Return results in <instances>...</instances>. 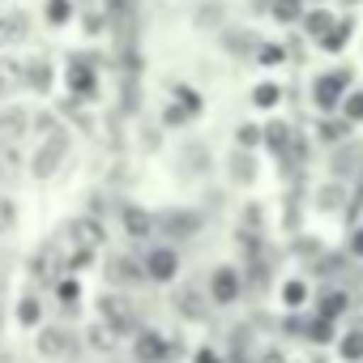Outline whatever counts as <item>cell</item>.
Instances as JSON below:
<instances>
[{
  "instance_id": "1",
  "label": "cell",
  "mask_w": 363,
  "mask_h": 363,
  "mask_svg": "<svg viewBox=\"0 0 363 363\" xmlns=\"http://www.w3.org/2000/svg\"><path fill=\"white\" fill-rule=\"evenodd\" d=\"M69 150H73V137H69L65 128L43 133V137H39V150L30 154V175H35V179H56L60 167H65V158H69Z\"/></svg>"
},
{
  "instance_id": "2",
  "label": "cell",
  "mask_w": 363,
  "mask_h": 363,
  "mask_svg": "<svg viewBox=\"0 0 363 363\" xmlns=\"http://www.w3.org/2000/svg\"><path fill=\"white\" fill-rule=\"evenodd\" d=\"M69 244H73L69 265H86V261H94V257L103 252V244H107V227H103L99 218L82 214V218L69 223ZM69 265H65V269H69Z\"/></svg>"
},
{
  "instance_id": "3",
  "label": "cell",
  "mask_w": 363,
  "mask_h": 363,
  "mask_svg": "<svg viewBox=\"0 0 363 363\" xmlns=\"http://www.w3.org/2000/svg\"><path fill=\"white\" fill-rule=\"evenodd\" d=\"M350 82H354V73H350V69H329V73L312 77V103H316V111L333 116V111H337V103L346 99Z\"/></svg>"
},
{
  "instance_id": "4",
  "label": "cell",
  "mask_w": 363,
  "mask_h": 363,
  "mask_svg": "<svg viewBox=\"0 0 363 363\" xmlns=\"http://www.w3.org/2000/svg\"><path fill=\"white\" fill-rule=\"evenodd\" d=\"M141 274H145V282H158V286L175 282V278H179V252H175L171 244L150 248V252H145V261H141Z\"/></svg>"
},
{
  "instance_id": "5",
  "label": "cell",
  "mask_w": 363,
  "mask_h": 363,
  "mask_svg": "<svg viewBox=\"0 0 363 363\" xmlns=\"http://www.w3.org/2000/svg\"><path fill=\"white\" fill-rule=\"evenodd\" d=\"M206 295H210V303H218V308L235 303V299L244 295V274H240L235 265H218V269H210Z\"/></svg>"
},
{
  "instance_id": "6",
  "label": "cell",
  "mask_w": 363,
  "mask_h": 363,
  "mask_svg": "<svg viewBox=\"0 0 363 363\" xmlns=\"http://www.w3.org/2000/svg\"><path fill=\"white\" fill-rule=\"evenodd\" d=\"M99 320L111 325L116 333H133V329H137V308H133L124 295L103 291V299H99Z\"/></svg>"
},
{
  "instance_id": "7",
  "label": "cell",
  "mask_w": 363,
  "mask_h": 363,
  "mask_svg": "<svg viewBox=\"0 0 363 363\" xmlns=\"http://www.w3.org/2000/svg\"><path fill=\"white\" fill-rule=\"evenodd\" d=\"M35 350H39V359H65L73 350V333L65 325H39L35 329Z\"/></svg>"
},
{
  "instance_id": "8",
  "label": "cell",
  "mask_w": 363,
  "mask_h": 363,
  "mask_svg": "<svg viewBox=\"0 0 363 363\" xmlns=\"http://www.w3.org/2000/svg\"><path fill=\"white\" fill-rule=\"evenodd\" d=\"M154 227L162 235H171V240H193L201 231V214H193V210H167V214L154 218Z\"/></svg>"
},
{
  "instance_id": "9",
  "label": "cell",
  "mask_w": 363,
  "mask_h": 363,
  "mask_svg": "<svg viewBox=\"0 0 363 363\" xmlns=\"http://www.w3.org/2000/svg\"><path fill=\"white\" fill-rule=\"evenodd\" d=\"M65 82H69V90H73L77 99H90V94H94V86H99V73H94V65H90L86 56H77V60H69Z\"/></svg>"
},
{
  "instance_id": "10",
  "label": "cell",
  "mask_w": 363,
  "mask_h": 363,
  "mask_svg": "<svg viewBox=\"0 0 363 363\" xmlns=\"http://www.w3.org/2000/svg\"><path fill=\"white\" fill-rule=\"evenodd\" d=\"M133 354H137L141 363H167V359H171V342H167L162 333H154V329H141L137 342H133Z\"/></svg>"
},
{
  "instance_id": "11",
  "label": "cell",
  "mask_w": 363,
  "mask_h": 363,
  "mask_svg": "<svg viewBox=\"0 0 363 363\" xmlns=\"http://www.w3.org/2000/svg\"><path fill=\"white\" fill-rule=\"evenodd\" d=\"M26 35H30V18L22 9H0V48L22 43Z\"/></svg>"
},
{
  "instance_id": "12",
  "label": "cell",
  "mask_w": 363,
  "mask_h": 363,
  "mask_svg": "<svg viewBox=\"0 0 363 363\" xmlns=\"http://www.w3.org/2000/svg\"><path fill=\"white\" fill-rule=\"evenodd\" d=\"M22 175V150L13 141H0V193H9Z\"/></svg>"
},
{
  "instance_id": "13",
  "label": "cell",
  "mask_w": 363,
  "mask_h": 363,
  "mask_svg": "<svg viewBox=\"0 0 363 363\" xmlns=\"http://www.w3.org/2000/svg\"><path fill=\"white\" fill-rule=\"evenodd\" d=\"M350 35H354V18H337L316 43H320V52H329V56H337V52H346V43H350Z\"/></svg>"
},
{
  "instance_id": "14",
  "label": "cell",
  "mask_w": 363,
  "mask_h": 363,
  "mask_svg": "<svg viewBox=\"0 0 363 363\" xmlns=\"http://www.w3.org/2000/svg\"><path fill=\"white\" fill-rule=\"evenodd\" d=\"M333 22H337V13H333V9H325V5L303 9V18H299V26H303V35H308V39H320Z\"/></svg>"
},
{
  "instance_id": "15",
  "label": "cell",
  "mask_w": 363,
  "mask_h": 363,
  "mask_svg": "<svg viewBox=\"0 0 363 363\" xmlns=\"http://www.w3.org/2000/svg\"><path fill=\"white\" fill-rule=\"evenodd\" d=\"M52 82H56V73H52V65H48V60H30V65H22V86H30V90H39V94H48V90H52Z\"/></svg>"
},
{
  "instance_id": "16",
  "label": "cell",
  "mask_w": 363,
  "mask_h": 363,
  "mask_svg": "<svg viewBox=\"0 0 363 363\" xmlns=\"http://www.w3.org/2000/svg\"><path fill=\"white\" fill-rule=\"evenodd\" d=\"M124 231H128V240H150L158 227H154V214H145L137 206H124Z\"/></svg>"
},
{
  "instance_id": "17",
  "label": "cell",
  "mask_w": 363,
  "mask_h": 363,
  "mask_svg": "<svg viewBox=\"0 0 363 363\" xmlns=\"http://www.w3.org/2000/svg\"><path fill=\"white\" fill-rule=\"evenodd\" d=\"M26 128H30V116L22 107H5V111H0V141H18Z\"/></svg>"
},
{
  "instance_id": "18",
  "label": "cell",
  "mask_w": 363,
  "mask_h": 363,
  "mask_svg": "<svg viewBox=\"0 0 363 363\" xmlns=\"http://www.w3.org/2000/svg\"><path fill=\"white\" fill-rule=\"evenodd\" d=\"M303 0H269V18L278 22V26H295L299 18H303Z\"/></svg>"
},
{
  "instance_id": "19",
  "label": "cell",
  "mask_w": 363,
  "mask_h": 363,
  "mask_svg": "<svg viewBox=\"0 0 363 363\" xmlns=\"http://www.w3.org/2000/svg\"><path fill=\"white\" fill-rule=\"evenodd\" d=\"M107 278H111V282H120V286H133V282H145V274H141V265H137V261H128V257H116V261H111V269H107Z\"/></svg>"
},
{
  "instance_id": "20",
  "label": "cell",
  "mask_w": 363,
  "mask_h": 363,
  "mask_svg": "<svg viewBox=\"0 0 363 363\" xmlns=\"http://www.w3.org/2000/svg\"><path fill=\"white\" fill-rule=\"evenodd\" d=\"M346 308H350V295H346V291H325V295H320V303H316V316L337 320Z\"/></svg>"
},
{
  "instance_id": "21",
  "label": "cell",
  "mask_w": 363,
  "mask_h": 363,
  "mask_svg": "<svg viewBox=\"0 0 363 363\" xmlns=\"http://www.w3.org/2000/svg\"><path fill=\"white\" fill-rule=\"evenodd\" d=\"M73 13H77L73 0H48V5H43L48 26H69V22H73Z\"/></svg>"
},
{
  "instance_id": "22",
  "label": "cell",
  "mask_w": 363,
  "mask_h": 363,
  "mask_svg": "<svg viewBox=\"0 0 363 363\" xmlns=\"http://www.w3.org/2000/svg\"><path fill=\"white\" fill-rule=\"evenodd\" d=\"M337 116L354 128V124H363V90H346V99L337 103Z\"/></svg>"
},
{
  "instance_id": "23",
  "label": "cell",
  "mask_w": 363,
  "mask_h": 363,
  "mask_svg": "<svg viewBox=\"0 0 363 363\" xmlns=\"http://www.w3.org/2000/svg\"><path fill=\"white\" fill-rule=\"evenodd\" d=\"M252 103H257L261 111L278 107V103H282V86H278V82H257V86H252Z\"/></svg>"
},
{
  "instance_id": "24",
  "label": "cell",
  "mask_w": 363,
  "mask_h": 363,
  "mask_svg": "<svg viewBox=\"0 0 363 363\" xmlns=\"http://www.w3.org/2000/svg\"><path fill=\"white\" fill-rule=\"evenodd\" d=\"M261 141L274 150V154H282L286 145H291V124H282V120H274L269 128H261Z\"/></svg>"
},
{
  "instance_id": "25",
  "label": "cell",
  "mask_w": 363,
  "mask_h": 363,
  "mask_svg": "<svg viewBox=\"0 0 363 363\" xmlns=\"http://www.w3.org/2000/svg\"><path fill=\"white\" fill-rule=\"evenodd\" d=\"M337 354H342L346 363H363V329H350V333H342V342H337Z\"/></svg>"
},
{
  "instance_id": "26",
  "label": "cell",
  "mask_w": 363,
  "mask_h": 363,
  "mask_svg": "<svg viewBox=\"0 0 363 363\" xmlns=\"http://www.w3.org/2000/svg\"><path fill=\"white\" fill-rule=\"evenodd\" d=\"M18 218H22L18 201H13L9 193H0V235H13V231H18Z\"/></svg>"
},
{
  "instance_id": "27",
  "label": "cell",
  "mask_w": 363,
  "mask_h": 363,
  "mask_svg": "<svg viewBox=\"0 0 363 363\" xmlns=\"http://www.w3.org/2000/svg\"><path fill=\"white\" fill-rule=\"evenodd\" d=\"M30 269H35V278H60V261H56V252L52 248H43V252H35V261H30Z\"/></svg>"
},
{
  "instance_id": "28",
  "label": "cell",
  "mask_w": 363,
  "mask_h": 363,
  "mask_svg": "<svg viewBox=\"0 0 363 363\" xmlns=\"http://www.w3.org/2000/svg\"><path fill=\"white\" fill-rule=\"evenodd\" d=\"M39 320H43V303H39L35 295H26V299L18 303V325H22V329H39Z\"/></svg>"
},
{
  "instance_id": "29",
  "label": "cell",
  "mask_w": 363,
  "mask_h": 363,
  "mask_svg": "<svg viewBox=\"0 0 363 363\" xmlns=\"http://www.w3.org/2000/svg\"><path fill=\"white\" fill-rule=\"evenodd\" d=\"M116 337H120V333H116L111 325H103V320L90 325V346H94V350H116Z\"/></svg>"
},
{
  "instance_id": "30",
  "label": "cell",
  "mask_w": 363,
  "mask_h": 363,
  "mask_svg": "<svg viewBox=\"0 0 363 363\" xmlns=\"http://www.w3.org/2000/svg\"><path fill=\"white\" fill-rule=\"evenodd\" d=\"M282 60H286V48H282V43H257V65L278 69Z\"/></svg>"
},
{
  "instance_id": "31",
  "label": "cell",
  "mask_w": 363,
  "mask_h": 363,
  "mask_svg": "<svg viewBox=\"0 0 363 363\" xmlns=\"http://www.w3.org/2000/svg\"><path fill=\"white\" fill-rule=\"evenodd\" d=\"M56 295H60L65 308H77V299H82V282L65 274V278H56Z\"/></svg>"
},
{
  "instance_id": "32",
  "label": "cell",
  "mask_w": 363,
  "mask_h": 363,
  "mask_svg": "<svg viewBox=\"0 0 363 363\" xmlns=\"http://www.w3.org/2000/svg\"><path fill=\"white\" fill-rule=\"evenodd\" d=\"M329 337H333V320H325V316H316V312H312V320H308V342L325 346Z\"/></svg>"
},
{
  "instance_id": "33",
  "label": "cell",
  "mask_w": 363,
  "mask_h": 363,
  "mask_svg": "<svg viewBox=\"0 0 363 363\" xmlns=\"http://www.w3.org/2000/svg\"><path fill=\"white\" fill-rule=\"evenodd\" d=\"M171 99L184 107L189 116H197V111H201V94H197V90H189V86H171Z\"/></svg>"
},
{
  "instance_id": "34",
  "label": "cell",
  "mask_w": 363,
  "mask_h": 363,
  "mask_svg": "<svg viewBox=\"0 0 363 363\" xmlns=\"http://www.w3.org/2000/svg\"><path fill=\"white\" fill-rule=\"evenodd\" d=\"M342 137H350V124L333 111V120H325V124H320V141H342Z\"/></svg>"
},
{
  "instance_id": "35",
  "label": "cell",
  "mask_w": 363,
  "mask_h": 363,
  "mask_svg": "<svg viewBox=\"0 0 363 363\" xmlns=\"http://www.w3.org/2000/svg\"><path fill=\"white\" fill-rule=\"evenodd\" d=\"M342 197H346V189H342V184H325V189H320V193H316V206H320V210H325V214H333V210H337V201H342Z\"/></svg>"
},
{
  "instance_id": "36",
  "label": "cell",
  "mask_w": 363,
  "mask_h": 363,
  "mask_svg": "<svg viewBox=\"0 0 363 363\" xmlns=\"http://www.w3.org/2000/svg\"><path fill=\"white\" fill-rule=\"evenodd\" d=\"M303 299H308V282H299V278H291V282L282 286V303H286V308H299Z\"/></svg>"
},
{
  "instance_id": "37",
  "label": "cell",
  "mask_w": 363,
  "mask_h": 363,
  "mask_svg": "<svg viewBox=\"0 0 363 363\" xmlns=\"http://www.w3.org/2000/svg\"><path fill=\"white\" fill-rule=\"evenodd\" d=\"M162 120H167V124H175V128H179V124H189V120H193V116H189V111H184V107H179V103H175V99H171V103H167V111H162Z\"/></svg>"
},
{
  "instance_id": "38",
  "label": "cell",
  "mask_w": 363,
  "mask_h": 363,
  "mask_svg": "<svg viewBox=\"0 0 363 363\" xmlns=\"http://www.w3.org/2000/svg\"><path fill=\"white\" fill-rule=\"evenodd\" d=\"M231 175H235V179H244V184H248V179L257 175V171H252V158H244V154H235V171H231Z\"/></svg>"
},
{
  "instance_id": "39",
  "label": "cell",
  "mask_w": 363,
  "mask_h": 363,
  "mask_svg": "<svg viewBox=\"0 0 363 363\" xmlns=\"http://www.w3.org/2000/svg\"><path fill=\"white\" fill-rule=\"evenodd\" d=\"M257 141H261V128H257V124H240V150H244V145L252 150Z\"/></svg>"
},
{
  "instance_id": "40",
  "label": "cell",
  "mask_w": 363,
  "mask_h": 363,
  "mask_svg": "<svg viewBox=\"0 0 363 363\" xmlns=\"http://www.w3.org/2000/svg\"><path fill=\"white\" fill-rule=\"evenodd\" d=\"M350 252L363 257V227H354V235H350Z\"/></svg>"
},
{
  "instance_id": "41",
  "label": "cell",
  "mask_w": 363,
  "mask_h": 363,
  "mask_svg": "<svg viewBox=\"0 0 363 363\" xmlns=\"http://www.w3.org/2000/svg\"><path fill=\"white\" fill-rule=\"evenodd\" d=\"M5 291H9V261L0 257V295H5Z\"/></svg>"
},
{
  "instance_id": "42",
  "label": "cell",
  "mask_w": 363,
  "mask_h": 363,
  "mask_svg": "<svg viewBox=\"0 0 363 363\" xmlns=\"http://www.w3.org/2000/svg\"><path fill=\"white\" fill-rule=\"evenodd\" d=\"M197 363H223V359H218L210 346H201V350H197Z\"/></svg>"
},
{
  "instance_id": "43",
  "label": "cell",
  "mask_w": 363,
  "mask_h": 363,
  "mask_svg": "<svg viewBox=\"0 0 363 363\" xmlns=\"http://www.w3.org/2000/svg\"><path fill=\"white\" fill-rule=\"evenodd\" d=\"M257 363H282V350H278V346H269V350H265Z\"/></svg>"
},
{
  "instance_id": "44",
  "label": "cell",
  "mask_w": 363,
  "mask_h": 363,
  "mask_svg": "<svg viewBox=\"0 0 363 363\" xmlns=\"http://www.w3.org/2000/svg\"><path fill=\"white\" fill-rule=\"evenodd\" d=\"M0 333H5V308H0Z\"/></svg>"
},
{
  "instance_id": "45",
  "label": "cell",
  "mask_w": 363,
  "mask_h": 363,
  "mask_svg": "<svg viewBox=\"0 0 363 363\" xmlns=\"http://www.w3.org/2000/svg\"><path fill=\"white\" fill-rule=\"evenodd\" d=\"M0 363H13V359H9V354H5V350H0Z\"/></svg>"
},
{
  "instance_id": "46",
  "label": "cell",
  "mask_w": 363,
  "mask_h": 363,
  "mask_svg": "<svg viewBox=\"0 0 363 363\" xmlns=\"http://www.w3.org/2000/svg\"><path fill=\"white\" fill-rule=\"evenodd\" d=\"M312 363H325V359H312Z\"/></svg>"
}]
</instances>
